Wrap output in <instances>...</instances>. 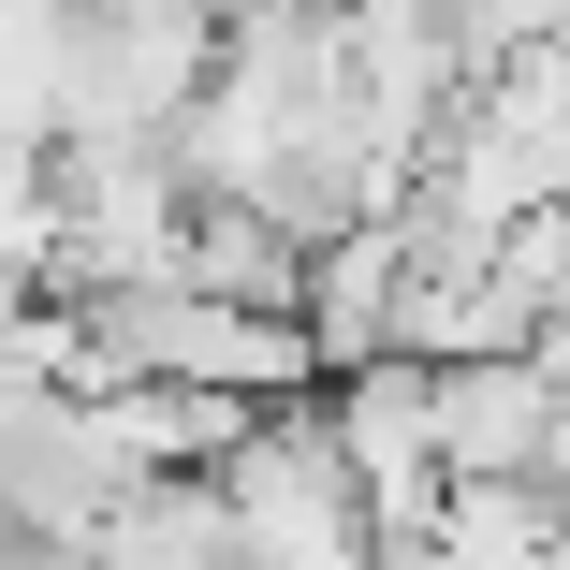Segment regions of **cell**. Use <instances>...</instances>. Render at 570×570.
I'll use <instances>...</instances> for the list:
<instances>
[{"instance_id":"obj_2","label":"cell","mask_w":570,"mask_h":570,"mask_svg":"<svg viewBox=\"0 0 570 570\" xmlns=\"http://www.w3.org/2000/svg\"><path fill=\"white\" fill-rule=\"evenodd\" d=\"M424 453L439 483H556V352L424 366Z\"/></svg>"},{"instance_id":"obj_1","label":"cell","mask_w":570,"mask_h":570,"mask_svg":"<svg viewBox=\"0 0 570 570\" xmlns=\"http://www.w3.org/2000/svg\"><path fill=\"white\" fill-rule=\"evenodd\" d=\"M205 483L235 512V570H366V483L336 469L322 410H249V439Z\"/></svg>"}]
</instances>
